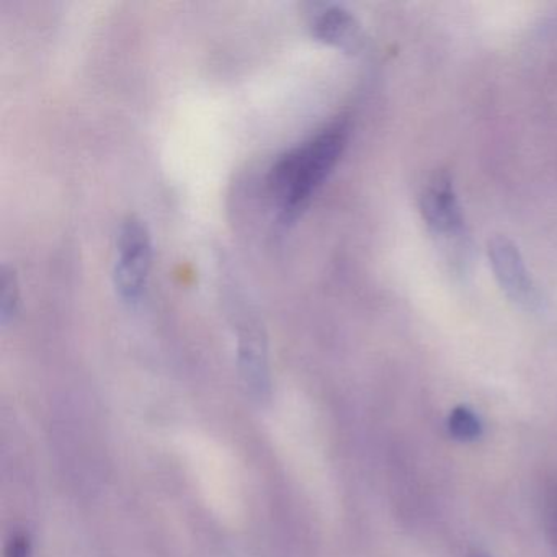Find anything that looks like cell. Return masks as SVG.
Masks as SVG:
<instances>
[{"mask_svg":"<svg viewBox=\"0 0 557 557\" xmlns=\"http://www.w3.org/2000/svg\"><path fill=\"white\" fill-rule=\"evenodd\" d=\"M472 557H488V556H485V554H474V556Z\"/></svg>","mask_w":557,"mask_h":557,"instance_id":"cell-10","label":"cell"},{"mask_svg":"<svg viewBox=\"0 0 557 557\" xmlns=\"http://www.w3.org/2000/svg\"><path fill=\"white\" fill-rule=\"evenodd\" d=\"M227 305L237 332L240 374L253 397L267 399L270 394L269 348L262 322L234 282L227 293Z\"/></svg>","mask_w":557,"mask_h":557,"instance_id":"cell-2","label":"cell"},{"mask_svg":"<svg viewBox=\"0 0 557 557\" xmlns=\"http://www.w3.org/2000/svg\"><path fill=\"white\" fill-rule=\"evenodd\" d=\"M309 28L319 41L344 53H358L363 47L360 22L342 5H314L309 12Z\"/></svg>","mask_w":557,"mask_h":557,"instance_id":"cell-6","label":"cell"},{"mask_svg":"<svg viewBox=\"0 0 557 557\" xmlns=\"http://www.w3.org/2000/svg\"><path fill=\"white\" fill-rule=\"evenodd\" d=\"M423 220L436 236L459 237L465 230V216L448 175L436 174L420 198Z\"/></svg>","mask_w":557,"mask_h":557,"instance_id":"cell-5","label":"cell"},{"mask_svg":"<svg viewBox=\"0 0 557 557\" xmlns=\"http://www.w3.org/2000/svg\"><path fill=\"white\" fill-rule=\"evenodd\" d=\"M151 265V233L139 218L128 216L120 226L113 276L120 298L129 306L141 301L148 286Z\"/></svg>","mask_w":557,"mask_h":557,"instance_id":"cell-3","label":"cell"},{"mask_svg":"<svg viewBox=\"0 0 557 557\" xmlns=\"http://www.w3.org/2000/svg\"><path fill=\"white\" fill-rule=\"evenodd\" d=\"M21 308V289H18V280L14 270L8 265L2 269V280H0V322L8 325L14 321Z\"/></svg>","mask_w":557,"mask_h":557,"instance_id":"cell-7","label":"cell"},{"mask_svg":"<svg viewBox=\"0 0 557 557\" xmlns=\"http://www.w3.org/2000/svg\"><path fill=\"white\" fill-rule=\"evenodd\" d=\"M5 557H34L30 537L24 533L14 534L5 547Z\"/></svg>","mask_w":557,"mask_h":557,"instance_id":"cell-9","label":"cell"},{"mask_svg":"<svg viewBox=\"0 0 557 557\" xmlns=\"http://www.w3.org/2000/svg\"><path fill=\"white\" fill-rule=\"evenodd\" d=\"M448 430L459 442H474L481 436L482 426L478 416L468 407H456L448 417Z\"/></svg>","mask_w":557,"mask_h":557,"instance_id":"cell-8","label":"cell"},{"mask_svg":"<svg viewBox=\"0 0 557 557\" xmlns=\"http://www.w3.org/2000/svg\"><path fill=\"white\" fill-rule=\"evenodd\" d=\"M488 259L505 295L521 308H536L540 296L518 247L507 237H494L488 240Z\"/></svg>","mask_w":557,"mask_h":557,"instance_id":"cell-4","label":"cell"},{"mask_svg":"<svg viewBox=\"0 0 557 557\" xmlns=\"http://www.w3.org/2000/svg\"><path fill=\"white\" fill-rule=\"evenodd\" d=\"M347 136V122L337 120L280 156L272 165L269 191L283 224H292L306 210L315 191L337 165Z\"/></svg>","mask_w":557,"mask_h":557,"instance_id":"cell-1","label":"cell"}]
</instances>
